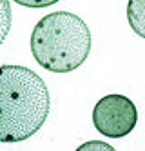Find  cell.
I'll use <instances>...</instances> for the list:
<instances>
[{
    "label": "cell",
    "instance_id": "277c9868",
    "mask_svg": "<svg viewBox=\"0 0 145 151\" xmlns=\"http://www.w3.org/2000/svg\"><path fill=\"white\" fill-rule=\"evenodd\" d=\"M127 22L138 37L145 38V0L127 2Z\"/></svg>",
    "mask_w": 145,
    "mask_h": 151
},
{
    "label": "cell",
    "instance_id": "8992f818",
    "mask_svg": "<svg viewBox=\"0 0 145 151\" xmlns=\"http://www.w3.org/2000/svg\"><path fill=\"white\" fill-rule=\"evenodd\" d=\"M85 149H105V151H111L113 147H111L109 144H105V142H87V144L78 147V151H85Z\"/></svg>",
    "mask_w": 145,
    "mask_h": 151
},
{
    "label": "cell",
    "instance_id": "5b68a950",
    "mask_svg": "<svg viewBox=\"0 0 145 151\" xmlns=\"http://www.w3.org/2000/svg\"><path fill=\"white\" fill-rule=\"evenodd\" d=\"M18 6H26V7H33V9H40V7H49L53 4L60 2V0H13Z\"/></svg>",
    "mask_w": 145,
    "mask_h": 151
},
{
    "label": "cell",
    "instance_id": "3957f363",
    "mask_svg": "<svg viewBox=\"0 0 145 151\" xmlns=\"http://www.w3.org/2000/svg\"><path fill=\"white\" fill-rule=\"evenodd\" d=\"M136 122V106L125 95H105L93 109V124L96 131L109 138H121L129 135Z\"/></svg>",
    "mask_w": 145,
    "mask_h": 151
},
{
    "label": "cell",
    "instance_id": "7a4b0ae2",
    "mask_svg": "<svg viewBox=\"0 0 145 151\" xmlns=\"http://www.w3.org/2000/svg\"><path fill=\"white\" fill-rule=\"evenodd\" d=\"M31 53L40 68L51 73H71L91 53V29L74 13H49L33 27Z\"/></svg>",
    "mask_w": 145,
    "mask_h": 151
},
{
    "label": "cell",
    "instance_id": "6da1fadb",
    "mask_svg": "<svg viewBox=\"0 0 145 151\" xmlns=\"http://www.w3.org/2000/svg\"><path fill=\"white\" fill-rule=\"evenodd\" d=\"M51 109L44 78L24 66L0 68V142H22L40 131Z\"/></svg>",
    "mask_w": 145,
    "mask_h": 151
}]
</instances>
